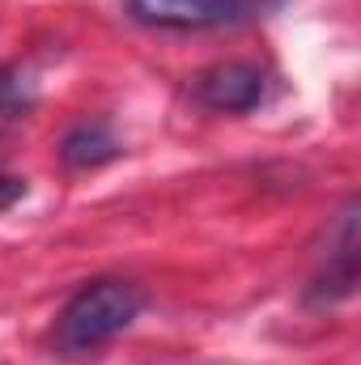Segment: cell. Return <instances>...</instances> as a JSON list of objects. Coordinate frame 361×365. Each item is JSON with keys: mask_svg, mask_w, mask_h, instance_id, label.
I'll use <instances>...</instances> for the list:
<instances>
[{"mask_svg": "<svg viewBox=\"0 0 361 365\" xmlns=\"http://www.w3.org/2000/svg\"><path fill=\"white\" fill-rule=\"evenodd\" d=\"M141 310H145V289L136 280L93 276L56 314L51 344L60 357H90L102 344H111L119 331H128L141 319Z\"/></svg>", "mask_w": 361, "mask_h": 365, "instance_id": "cell-1", "label": "cell"}, {"mask_svg": "<svg viewBox=\"0 0 361 365\" xmlns=\"http://www.w3.org/2000/svg\"><path fill=\"white\" fill-rule=\"evenodd\" d=\"M191 102L213 115H251L268 98V77L260 64L247 60H221L191 77Z\"/></svg>", "mask_w": 361, "mask_h": 365, "instance_id": "cell-3", "label": "cell"}, {"mask_svg": "<svg viewBox=\"0 0 361 365\" xmlns=\"http://www.w3.org/2000/svg\"><path fill=\"white\" fill-rule=\"evenodd\" d=\"M128 17L149 30H221L251 17V0H123Z\"/></svg>", "mask_w": 361, "mask_h": 365, "instance_id": "cell-4", "label": "cell"}, {"mask_svg": "<svg viewBox=\"0 0 361 365\" xmlns=\"http://www.w3.org/2000/svg\"><path fill=\"white\" fill-rule=\"evenodd\" d=\"M34 102H39L34 81L17 64H0V119H21L34 110Z\"/></svg>", "mask_w": 361, "mask_h": 365, "instance_id": "cell-6", "label": "cell"}, {"mask_svg": "<svg viewBox=\"0 0 361 365\" xmlns=\"http://www.w3.org/2000/svg\"><path fill=\"white\" fill-rule=\"evenodd\" d=\"M17 200H26V179H9V175H0V212L13 208Z\"/></svg>", "mask_w": 361, "mask_h": 365, "instance_id": "cell-7", "label": "cell"}, {"mask_svg": "<svg viewBox=\"0 0 361 365\" xmlns=\"http://www.w3.org/2000/svg\"><path fill=\"white\" fill-rule=\"evenodd\" d=\"M123 158V140L111 132L106 119H81L60 136V162L68 170H98Z\"/></svg>", "mask_w": 361, "mask_h": 365, "instance_id": "cell-5", "label": "cell"}, {"mask_svg": "<svg viewBox=\"0 0 361 365\" xmlns=\"http://www.w3.org/2000/svg\"><path fill=\"white\" fill-rule=\"evenodd\" d=\"M357 293V200H349L336 217V230L327 234V255L306 284L310 310H332Z\"/></svg>", "mask_w": 361, "mask_h": 365, "instance_id": "cell-2", "label": "cell"}]
</instances>
